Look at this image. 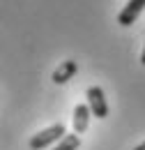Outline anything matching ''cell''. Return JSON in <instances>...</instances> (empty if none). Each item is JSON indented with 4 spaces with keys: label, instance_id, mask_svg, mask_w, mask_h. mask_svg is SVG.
Instances as JSON below:
<instances>
[{
    "label": "cell",
    "instance_id": "cell-1",
    "mask_svg": "<svg viewBox=\"0 0 145 150\" xmlns=\"http://www.w3.org/2000/svg\"><path fill=\"white\" fill-rule=\"evenodd\" d=\"M65 134H67V127H65L62 122H55L51 127L32 134V139H30L28 146H30V150H44V148H49V146H55Z\"/></svg>",
    "mask_w": 145,
    "mask_h": 150
},
{
    "label": "cell",
    "instance_id": "cell-2",
    "mask_svg": "<svg viewBox=\"0 0 145 150\" xmlns=\"http://www.w3.org/2000/svg\"><path fill=\"white\" fill-rule=\"evenodd\" d=\"M85 97H88V109L94 118H106L108 115V102H106V95L99 86H92L85 90Z\"/></svg>",
    "mask_w": 145,
    "mask_h": 150
},
{
    "label": "cell",
    "instance_id": "cell-3",
    "mask_svg": "<svg viewBox=\"0 0 145 150\" xmlns=\"http://www.w3.org/2000/svg\"><path fill=\"white\" fill-rule=\"evenodd\" d=\"M143 9H145V0H127V5L118 14V23L122 28H129L131 23H136V19L143 14Z\"/></svg>",
    "mask_w": 145,
    "mask_h": 150
},
{
    "label": "cell",
    "instance_id": "cell-4",
    "mask_svg": "<svg viewBox=\"0 0 145 150\" xmlns=\"http://www.w3.org/2000/svg\"><path fill=\"white\" fill-rule=\"evenodd\" d=\"M90 118L92 113L88 109V104H76L74 106V118H72V127L76 134H85L90 127Z\"/></svg>",
    "mask_w": 145,
    "mask_h": 150
},
{
    "label": "cell",
    "instance_id": "cell-5",
    "mask_svg": "<svg viewBox=\"0 0 145 150\" xmlns=\"http://www.w3.org/2000/svg\"><path fill=\"white\" fill-rule=\"evenodd\" d=\"M78 72V65H76V60H65V62H60L58 67H55L53 72V83H58V86H62V83H67L69 79H72L74 74Z\"/></svg>",
    "mask_w": 145,
    "mask_h": 150
},
{
    "label": "cell",
    "instance_id": "cell-6",
    "mask_svg": "<svg viewBox=\"0 0 145 150\" xmlns=\"http://www.w3.org/2000/svg\"><path fill=\"white\" fill-rule=\"evenodd\" d=\"M78 146H81L78 134H65V136H62L51 150H78Z\"/></svg>",
    "mask_w": 145,
    "mask_h": 150
},
{
    "label": "cell",
    "instance_id": "cell-7",
    "mask_svg": "<svg viewBox=\"0 0 145 150\" xmlns=\"http://www.w3.org/2000/svg\"><path fill=\"white\" fill-rule=\"evenodd\" d=\"M134 150H145V141H143V143H141V146H136V148H134Z\"/></svg>",
    "mask_w": 145,
    "mask_h": 150
},
{
    "label": "cell",
    "instance_id": "cell-8",
    "mask_svg": "<svg viewBox=\"0 0 145 150\" xmlns=\"http://www.w3.org/2000/svg\"><path fill=\"white\" fill-rule=\"evenodd\" d=\"M141 62L145 65V46H143V53H141Z\"/></svg>",
    "mask_w": 145,
    "mask_h": 150
}]
</instances>
